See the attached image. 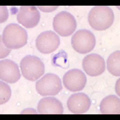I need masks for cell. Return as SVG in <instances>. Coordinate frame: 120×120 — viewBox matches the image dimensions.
I'll list each match as a JSON object with an SVG mask.
<instances>
[{"label": "cell", "instance_id": "6da1fadb", "mask_svg": "<svg viewBox=\"0 0 120 120\" xmlns=\"http://www.w3.org/2000/svg\"><path fill=\"white\" fill-rule=\"evenodd\" d=\"M114 21V14L111 8L104 6L94 7L88 14V23L97 31L108 29Z\"/></svg>", "mask_w": 120, "mask_h": 120}, {"label": "cell", "instance_id": "7a4b0ae2", "mask_svg": "<svg viewBox=\"0 0 120 120\" xmlns=\"http://www.w3.org/2000/svg\"><path fill=\"white\" fill-rule=\"evenodd\" d=\"M2 41L8 49H19L27 42V32L17 23H10L4 28Z\"/></svg>", "mask_w": 120, "mask_h": 120}, {"label": "cell", "instance_id": "3957f363", "mask_svg": "<svg viewBox=\"0 0 120 120\" xmlns=\"http://www.w3.org/2000/svg\"><path fill=\"white\" fill-rule=\"evenodd\" d=\"M22 76L29 81H38L44 75V64L37 56L26 55L21 60L20 64Z\"/></svg>", "mask_w": 120, "mask_h": 120}, {"label": "cell", "instance_id": "277c9868", "mask_svg": "<svg viewBox=\"0 0 120 120\" xmlns=\"http://www.w3.org/2000/svg\"><path fill=\"white\" fill-rule=\"evenodd\" d=\"M36 90L43 97L55 96L62 90V82L57 75L47 73L37 81Z\"/></svg>", "mask_w": 120, "mask_h": 120}, {"label": "cell", "instance_id": "5b68a950", "mask_svg": "<svg viewBox=\"0 0 120 120\" xmlns=\"http://www.w3.org/2000/svg\"><path fill=\"white\" fill-rule=\"evenodd\" d=\"M71 45L75 52L79 53L90 52L95 45L96 38L92 32L86 29H81L75 32L71 38Z\"/></svg>", "mask_w": 120, "mask_h": 120}, {"label": "cell", "instance_id": "8992f818", "mask_svg": "<svg viewBox=\"0 0 120 120\" xmlns=\"http://www.w3.org/2000/svg\"><path fill=\"white\" fill-rule=\"evenodd\" d=\"M52 27L58 35L68 37L74 33L77 27V22L73 15L67 11H61L54 16Z\"/></svg>", "mask_w": 120, "mask_h": 120}, {"label": "cell", "instance_id": "52a82bcc", "mask_svg": "<svg viewBox=\"0 0 120 120\" xmlns=\"http://www.w3.org/2000/svg\"><path fill=\"white\" fill-rule=\"evenodd\" d=\"M60 45L59 37L52 31H45L39 34L36 39V47L41 53H51Z\"/></svg>", "mask_w": 120, "mask_h": 120}, {"label": "cell", "instance_id": "ba28073f", "mask_svg": "<svg viewBox=\"0 0 120 120\" xmlns=\"http://www.w3.org/2000/svg\"><path fill=\"white\" fill-rule=\"evenodd\" d=\"M40 19V14L37 7L22 6L20 7L17 13V21L20 24L26 28H32L38 25Z\"/></svg>", "mask_w": 120, "mask_h": 120}, {"label": "cell", "instance_id": "9c48e42d", "mask_svg": "<svg viewBox=\"0 0 120 120\" xmlns=\"http://www.w3.org/2000/svg\"><path fill=\"white\" fill-rule=\"evenodd\" d=\"M63 83L65 87L71 92L81 91L86 84V76L82 70L73 68L65 73Z\"/></svg>", "mask_w": 120, "mask_h": 120}, {"label": "cell", "instance_id": "30bf717a", "mask_svg": "<svg viewBox=\"0 0 120 120\" xmlns=\"http://www.w3.org/2000/svg\"><path fill=\"white\" fill-rule=\"evenodd\" d=\"M82 68L89 76L95 77L101 75L105 71V60L97 53H90L86 55L82 63Z\"/></svg>", "mask_w": 120, "mask_h": 120}, {"label": "cell", "instance_id": "8fae6325", "mask_svg": "<svg viewBox=\"0 0 120 120\" xmlns=\"http://www.w3.org/2000/svg\"><path fill=\"white\" fill-rule=\"evenodd\" d=\"M21 78L18 65L12 60L4 59L0 61V79L6 82L14 83Z\"/></svg>", "mask_w": 120, "mask_h": 120}, {"label": "cell", "instance_id": "7c38bea8", "mask_svg": "<svg viewBox=\"0 0 120 120\" xmlns=\"http://www.w3.org/2000/svg\"><path fill=\"white\" fill-rule=\"evenodd\" d=\"M67 105L72 113H84L89 110L91 100L83 93H75L68 98Z\"/></svg>", "mask_w": 120, "mask_h": 120}, {"label": "cell", "instance_id": "4fadbf2b", "mask_svg": "<svg viewBox=\"0 0 120 120\" xmlns=\"http://www.w3.org/2000/svg\"><path fill=\"white\" fill-rule=\"evenodd\" d=\"M38 113H55L61 114L64 112L62 103L55 98L47 97L42 98L38 103Z\"/></svg>", "mask_w": 120, "mask_h": 120}, {"label": "cell", "instance_id": "5bb4252c", "mask_svg": "<svg viewBox=\"0 0 120 120\" xmlns=\"http://www.w3.org/2000/svg\"><path fill=\"white\" fill-rule=\"evenodd\" d=\"M100 112L103 114L120 113V99L117 96L110 95L104 98L100 102Z\"/></svg>", "mask_w": 120, "mask_h": 120}, {"label": "cell", "instance_id": "9a60e30c", "mask_svg": "<svg viewBox=\"0 0 120 120\" xmlns=\"http://www.w3.org/2000/svg\"><path fill=\"white\" fill-rule=\"evenodd\" d=\"M107 69L114 76L120 75V51H115L110 54L107 59Z\"/></svg>", "mask_w": 120, "mask_h": 120}, {"label": "cell", "instance_id": "2e32d148", "mask_svg": "<svg viewBox=\"0 0 120 120\" xmlns=\"http://www.w3.org/2000/svg\"><path fill=\"white\" fill-rule=\"evenodd\" d=\"M11 97V89L6 83V82H0V104H5L9 100Z\"/></svg>", "mask_w": 120, "mask_h": 120}, {"label": "cell", "instance_id": "e0dca14e", "mask_svg": "<svg viewBox=\"0 0 120 120\" xmlns=\"http://www.w3.org/2000/svg\"><path fill=\"white\" fill-rule=\"evenodd\" d=\"M0 50H1V52H0V58H4L5 56H7L8 54H9V52H10V49H8V48H6L5 49V45H4V43H3V41H2V38H1V42H0Z\"/></svg>", "mask_w": 120, "mask_h": 120}, {"label": "cell", "instance_id": "ac0fdd59", "mask_svg": "<svg viewBox=\"0 0 120 120\" xmlns=\"http://www.w3.org/2000/svg\"><path fill=\"white\" fill-rule=\"evenodd\" d=\"M8 17V9L5 7H1V22H5Z\"/></svg>", "mask_w": 120, "mask_h": 120}, {"label": "cell", "instance_id": "d6986e66", "mask_svg": "<svg viewBox=\"0 0 120 120\" xmlns=\"http://www.w3.org/2000/svg\"><path fill=\"white\" fill-rule=\"evenodd\" d=\"M37 8H38L40 10H42V11H46V12H48V11H53V10H55L58 7L57 6H54V7H37Z\"/></svg>", "mask_w": 120, "mask_h": 120}, {"label": "cell", "instance_id": "ffe728a7", "mask_svg": "<svg viewBox=\"0 0 120 120\" xmlns=\"http://www.w3.org/2000/svg\"><path fill=\"white\" fill-rule=\"evenodd\" d=\"M21 113H22V114H25V113H38V111H36V110H34L32 108H28V109H25V110L22 111Z\"/></svg>", "mask_w": 120, "mask_h": 120}, {"label": "cell", "instance_id": "44dd1931", "mask_svg": "<svg viewBox=\"0 0 120 120\" xmlns=\"http://www.w3.org/2000/svg\"><path fill=\"white\" fill-rule=\"evenodd\" d=\"M119 83H120V79H118L116 81V86H115V91H116V94L119 96L120 95V90H119Z\"/></svg>", "mask_w": 120, "mask_h": 120}]
</instances>
